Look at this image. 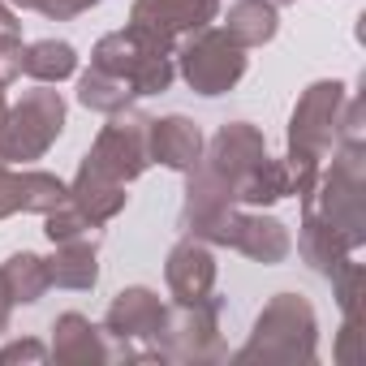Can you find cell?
Here are the masks:
<instances>
[{
	"label": "cell",
	"instance_id": "obj_3",
	"mask_svg": "<svg viewBox=\"0 0 366 366\" xmlns=\"http://www.w3.org/2000/svg\"><path fill=\"white\" fill-rule=\"evenodd\" d=\"M91 65L112 74V78H121V82H129L134 95H159V91H168V82L177 74L172 69V52L151 44L134 26H125L117 35H104L95 44V52H91Z\"/></svg>",
	"mask_w": 366,
	"mask_h": 366
},
{
	"label": "cell",
	"instance_id": "obj_9",
	"mask_svg": "<svg viewBox=\"0 0 366 366\" xmlns=\"http://www.w3.org/2000/svg\"><path fill=\"white\" fill-rule=\"evenodd\" d=\"M220 14V0H134L129 9V26L142 31L151 44L168 48L181 35H194L203 26H212Z\"/></svg>",
	"mask_w": 366,
	"mask_h": 366
},
{
	"label": "cell",
	"instance_id": "obj_24",
	"mask_svg": "<svg viewBox=\"0 0 366 366\" xmlns=\"http://www.w3.org/2000/svg\"><path fill=\"white\" fill-rule=\"evenodd\" d=\"M44 220H48V224H44V233H48V242H52V246H61V242H86V246H99V224H95V220H86L69 199H65L61 207H52Z\"/></svg>",
	"mask_w": 366,
	"mask_h": 366
},
{
	"label": "cell",
	"instance_id": "obj_31",
	"mask_svg": "<svg viewBox=\"0 0 366 366\" xmlns=\"http://www.w3.org/2000/svg\"><path fill=\"white\" fill-rule=\"evenodd\" d=\"M14 5H22V9H35V0H14Z\"/></svg>",
	"mask_w": 366,
	"mask_h": 366
},
{
	"label": "cell",
	"instance_id": "obj_16",
	"mask_svg": "<svg viewBox=\"0 0 366 366\" xmlns=\"http://www.w3.org/2000/svg\"><path fill=\"white\" fill-rule=\"evenodd\" d=\"M56 336H52V353H56V362H108L112 357V349L104 345V336H99V327L86 319V315H61L56 319V327H52Z\"/></svg>",
	"mask_w": 366,
	"mask_h": 366
},
{
	"label": "cell",
	"instance_id": "obj_14",
	"mask_svg": "<svg viewBox=\"0 0 366 366\" xmlns=\"http://www.w3.org/2000/svg\"><path fill=\"white\" fill-rule=\"evenodd\" d=\"M147 151H151V159H159L168 168L190 172L199 164V155H203V134L186 117H164V121L147 125Z\"/></svg>",
	"mask_w": 366,
	"mask_h": 366
},
{
	"label": "cell",
	"instance_id": "obj_20",
	"mask_svg": "<svg viewBox=\"0 0 366 366\" xmlns=\"http://www.w3.org/2000/svg\"><path fill=\"white\" fill-rule=\"evenodd\" d=\"M289 194H293L289 164L272 159V155H263V164L254 172H246V181L237 186V203H250V207H263V203H276V199H289Z\"/></svg>",
	"mask_w": 366,
	"mask_h": 366
},
{
	"label": "cell",
	"instance_id": "obj_2",
	"mask_svg": "<svg viewBox=\"0 0 366 366\" xmlns=\"http://www.w3.org/2000/svg\"><path fill=\"white\" fill-rule=\"evenodd\" d=\"M315 310L297 293H280L259 315L237 362H310L315 357Z\"/></svg>",
	"mask_w": 366,
	"mask_h": 366
},
{
	"label": "cell",
	"instance_id": "obj_15",
	"mask_svg": "<svg viewBox=\"0 0 366 366\" xmlns=\"http://www.w3.org/2000/svg\"><path fill=\"white\" fill-rule=\"evenodd\" d=\"M125 186L121 181H112V177H104V172H95V168H78V177H74V186H69V203L86 216V220H95V224H108L121 207H125Z\"/></svg>",
	"mask_w": 366,
	"mask_h": 366
},
{
	"label": "cell",
	"instance_id": "obj_19",
	"mask_svg": "<svg viewBox=\"0 0 366 366\" xmlns=\"http://www.w3.org/2000/svg\"><path fill=\"white\" fill-rule=\"evenodd\" d=\"M48 263L39 259V254H14L5 267H0V289H5V297H9V306L14 302H22V306H31V302H39L44 293H48Z\"/></svg>",
	"mask_w": 366,
	"mask_h": 366
},
{
	"label": "cell",
	"instance_id": "obj_13",
	"mask_svg": "<svg viewBox=\"0 0 366 366\" xmlns=\"http://www.w3.org/2000/svg\"><path fill=\"white\" fill-rule=\"evenodd\" d=\"M164 276H168V289L177 302H207L216 289V259L199 237H190L168 254Z\"/></svg>",
	"mask_w": 366,
	"mask_h": 366
},
{
	"label": "cell",
	"instance_id": "obj_12",
	"mask_svg": "<svg viewBox=\"0 0 366 366\" xmlns=\"http://www.w3.org/2000/svg\"><path fill=\"white\" fill-rule=\"evenodd\" d=\"M69 199V186L52 172H14L0 164V220L14 212H39L48 216Z\"/></svg>",
	"mask_w": 366,
	"mask_h": 366
},
{
	"label": "cell",
	"instance_id": "obj_17",
	"mask_svg": "<svg viewBox=\"0 0 366 366\" xmlns=\"http://www.w3.org/2000/svg\"><path fill=\"white\" fill-rule=\"evenodd\" d=\"M297 246H302L306 263H315L323 276L340 272V267L353 259V246H349L327 220H319V216H310V212H306V220H302V237H297Z\"/></svg>",
	"mask_w": 366,
	"mask_h": 366
},
{
	"label": "cell",
	"instance_id": "obj_21",
	"mask_svg": "<svg viewBox=\"0 0 366 366\" xmlns=\"http://www.w3.org/2000/svg\"><path fill=\"white\" fill-rule=\"evenodd\" d=\"M224 31L242 48H259V44H267L276 35V5H267V0H237V5L229 9Z\"/></svg>",
	"mask_w": 366,
	"mask_h": 366
},
{
	"label": "cell",
	"instance_id": "obj_32",
	"mask_svg": "<svg viewBox=\"0 0 366 366\" xmlns=\"http://www.w3.org/2000/svg\"><path fill=\"white\" fill-rule=\"evenodd\" d=\"M267 5H293V0H267Z\"/></svg>",
	"mask_w": 366,
	"mask_h": 366
},
{
	"label": "cell",
	"instance_id": "obj_30",
	"mask_svg": "<svg viewBox=\"0 0 366 366\" xmlns=\"http://www.w3.org/2000/svg\"><path fill=\"white\" fill-rule=\"evenodd\" d=\"M5 117H9V108H5V91H0V134H5Z\"/></svg>",
	"mask_w": 366,
	"mask_h": 366
},
{
	"label": "cell",
	"instance_id": "obj_1",
	"mask_svg": "<svg viewBox=\"0 0 366 366\" xmlns=\"http://www.w3.org/2000/svg\"><path fill=\"white\" fill-rule=\"evenodd\" d=\"M340 112H345V86L340 82H315L306 86V95L297 99L293 108V121H289V177H293V194H310L315 177H319V164L323 155L332 151L336 142V129H340Z\"/></svg>",
	"mask_w": 366,
	"mask_h": 366
},
{
	"label": "cell",
	"instance_id": "obj_29",
	"mask_svg": "<svg viewBox=\"0 0 366 366\" xmlns=\"http://www.w3.org/2000/svg\"><path fill=\"white\" fill-rule=\"evenodd\" d=\"M9 327V297H5V289H0V332Z\"/></svg>",
	"mask_w": 366,
	"mask_h": 366
},
{
	"label": "cell",
	"instance_id": "obj_4",
	"mask_svg": "<svg viewBox=\"0 0 366 366\" xmlns=\"http://www.w3.org/2000/svg\"><path fill=\"white\" fill-rule=\"evenodd\" d=\"M61 129H65V99H61V91H48V82L26 91L9 108V117H5L0 164H5V159H18V164L22 159H39L61 138Z\"/></svg>",
	"mask_w": 366,
	"mask_h": 366
},
{
	"label": "cell",
	"instance_id": "obj_6",
	"mask_svg": "<svg viewBox=\"0 0 366 366\" xmlns=\"http://www.w3.org/2000/svg\"><path fill=\"white\" fill-rule=\"evenodd\" d=\"M190 233L203 237V242H216V246H233V250H242V254H250L259 263H280L293 250V237H289V229L276 216L237 212V203L224 207V212H216L212 220L194 224Z\"/></svg>",
	"mask_w": 366,
	"mask_h": 366
},
{
	"label": "cell",
	"instance_id": "obj_11",
	"mask_svg": "<svg viewBox=\"0 0 366 366\" xmlns=\"http://www.w3.org/2000/svg\"><path fill=\"white\" fill-rule=\"evenodd\" d=\"M263 155H267L263 134H259L250 121H229V125L212 138L207 168H212L220 181H229L233 194H237V186L246 181V172H254V168L263 164Z\"/></svg>",
	"mask_w": 366,
	"mask_h": 366
},
{
	"label": "cell",
	"instance_id": "obj_23",
	"mask_svg": "<svg viewBox=\"0 0 366 366\" xmlns=\"http://www.w3.org/2000/svg\"><path fill=\"white\" fill-rule=\"evenodd\" d=\"M78 99L86 104V108H95V112H121V108H129V99H134V91H129V82H121V78H112V74H104V69H86L82 78H78Z\"/></svg>",
	"mask_w": 366,
	"mask_h": 366
},
{
	"label": "cell",
	"instance_id": "obj_25",
	"mask_svg": "<svg viewBox=\"0 0 366 366\" xmlns=\"http://www.w3.org/2000/svg\"><path fill=\"white\" fill-rule=\"evenodd\" d=\"M91 5H99V0H35V9H39V14H48L52 22L78 18V14H86Z\"/></svg>",
	"mask_w": 366,
	"mask_h": 366
},
{
	"label": "cell",
	"instance_id": "obj_8",
	"mask_svg": "<svg viewBox=\"0 0 366 366\" xmlns=\"http://www.w3.org/2000/svg\"><path fill=\"white\" fill-rule=\"evenodd\" d=\"M147 117L142 112H134V108H121V112H112V121L99 129V138H95V147L86 151V168H95V172H104V177H112V181H134V177H142L147 172V164H151V151H147Z\"/></svg>",
	"mask_w": 366,
	"mask_h": 366
},
{
	"label": "cell",
	"instance_id": "obj_7",
	"mask_svg": "<svg viewBox=\"0 0 366 366\" xmlns=\"http://www.w3.org/2000/svg\"><path fill=\"white\" fill-rule=\"evenodd\" d=\"M164 302L151 289H125L112 297L104 332L117 340L112 357H159V332H164Z\"/></svg>",
	"mask_w": 366,
	"mask_h": 366
},
{
	"label": "cell",
	"instance_id": "obj_18",
	"mask_svg": "<svg viewBox=\"0 0 366 366\" xmlns=\"http://www.w3.org/2000/svg\"><path fill=\"white\" fill-rule=\"evenodd\" d=\"M48 263V280L61 289H91L99 280V263H95V246L86 242H61Z\"/></svg>",
	"mask_w": 366,
	"mask_h": 366
},
{
	"label": "cell",
	"instance_id": "obj_5",
	"mask_svg": "<svg viewBox=\"0 0 366 366\" xmlns=\"http://www.w3.org/2000/svg\"><path fill=\"white\" fill-rule=\"evenodd\" d=\"M177 69L199 95H224L242 82L246 74V48L220 26L194 31V39L177 52Z\"/></svg>",
	"mask_w": 366,
	"mask_h": 366
},
{
	"label": "cell",
	"instance_id": "obj_27",
	"mask_svg": "<svg viewBox=\"0 0 366 366\" xmlns=\"http://www.w3.org/2000/svg\"><path fill=\"white\" fill-rule=\"evenodd\" d=\"M48 349L39 340H18V345H5L0 349V366H9V362H44Z\"/></svg>",
	"mask_w": 366,
	"mask_h": 366
},
{
	"label": "cell",
	"instance_id": "obj_22",
	"mask_svg": "<svg viewBox=\"0 0 366 366\" xmlns=\"http://www.w3.org/2000/svg\"><path fill=\"white\" fill-rule=\"evenodd\" d=\"M78 69V52L61 39H39L31 48H22V74L35 82H61Z\"/></svg>",
	"mask_w": 366,
	"mask_h": 366
},
{
	"label": "cell",
	"instance_id": "obj_28",
	"mask_svg": "<svg viewBox=\"0 0 366 366\" xmlns=\"http://www.w3.org/2000/svg\"><path fill=\"white\" fill-rule=\"evenodd\" d=\"M0 39H22V26H18V18L5 0H0Z\"/></svg>",
	"mask_w": 366,
	"mask_h": 366
},
{
	"label": "cell",
	"instance_id": "obj_26",
	"mask_svg": "<svg viewBox=\"0 0 366 366\" xmlns=\"http://www.w3.org/2000/svg\"><path fill=\"white\" fill-rule=\"evenodd\" d=\"M22 74V39H0V86Z\"/></svg>",
	"mask_w": 366,
	"mask_h": 366
},
{
	"label": "cell",
	"instance_id": "obj_10",
	"mask_svg": "<svg viewBox=\"0 0 366 366\" xmlns=\"http://www.w3.org/2000/svg\"><path fill=\"white\" fill-rule=\"evenodd\" d=\"M224 345L216 336V302H177L168 310L164 332H159V357H181V362H207L220 357Z\"/></svg>",
	"mask_w": 366,
	"mask_h": 366
}]
</instances>
